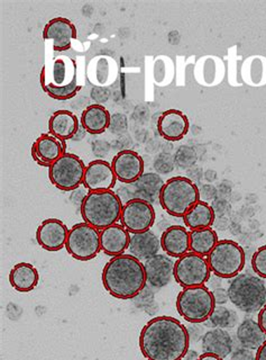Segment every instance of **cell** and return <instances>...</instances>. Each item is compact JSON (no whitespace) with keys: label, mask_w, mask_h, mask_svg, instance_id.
<instances>
[{"label":"cell","mask_w":266,"mask_h":360,"mask_svg":"<svg viewBox=\"0 0 266 360\" xmlns=\"http://www.w3.org/2000/svg\"><path fill=\"white\" fill-rule=\"evenodd\" d=\"M189 347L188 328L172 316L153 318L140 331V352L147 360H182Z\"/></svg>","instance_id":"cell-1"},{"label":"cell","mask_w":266,"mask_h":360,"mask_svg":"<svg viewBox=\"0 0 266 360\" xmlns=\"http://www.w3.org/2000/svg\"><path fill=\"white\" fill-rule=\"evenodd\" d=\"M101 279L105 290L118 300L138 297L147 285L143 262L126 253L105 264Z\"/></svg>","instance_id":"cell-2"},{"label":"cell","mask_w":266,"mask_h":360,"mask_svg":"<svg viewBox=\"0 0 266 360\" xmlns=\"http://www.w3.org/2000/svg\"><path fill=\"white\" fill-rule=\"evenodd\" d=\"M46 54V61L39 73V84L43 91L55 101L72 99L81 90L84 79L78 62L72 58Z\"/></svg>","instance_id":"cell-3"},{"label":"cell","mask_w":266,"mask_h":360,"mask_svg":"<svg viewBox=\"0 0 266 360\" xmlns=\"http://www.w3.org/2000/svg\"><path fill=\"white\" fill-rule=\"evenodd\" d=\"M124 204L116 191H89L80 206L84 222L101 231L121 221Z\"/></svg>","instance_id":"cell-4"},{"label":"cell","mask_w":266,"mask_h":360,"mask_svg":"<svg viewBox=\"0 0 266 360\" xmlns=\"http://www.w3.org/2000/svg\"><path fill=\"white\" fill-rule=\"evenodd\" d=\"M200 200V191L188 177H172L166 181L160 195L163 210L174 217H182Z\"/></svg>","instance_id":"cell-5"},{"label":"cell","mask_w":266,"mask_h":360,"mask_svg":"<svg viewBox=\"0 0 266 360\" xmlns=\"http://www.w3.org/2000/svg\"><path fill=\"white\" fill-rule=\"evenodd\" d=\"M227 290L230 303L241 312H260L266 304V285L258 276L241 273L230 281Z\"/></svg>","instance_id":"cell-6"},{"label":"cell","mask_w":266,"mask_h":360,"mask_svg":"<svg viewBox=\"0 0 266 360\" xmlns=\"http://www.w3.org/2000/svg\"><path fill=\"white\" fill-rule=\"evenodd\" d=\"M213 275L219 278L233 279L244 269L246 255L239 243L233 240H219L207 257Z\"/></svg>","instance_id":"cell-7"},{"label":"cell","mask_w":266,"mask_h":360,"mask_svg":"<svg viewBox=\"0 0 266 360\" xmlns=\"http://www.w3.org/2000/svg\"><path fill=\"white\" fill-rule=\"evenodd\" d=\"M215 307L213 292L206 286L183 288L178 295V312L191 324L205 323Z\"/></svg>","instance_id":"cell-8"},{"label":"cell","mask_w":266,"mask_h":360,"mask_svg":"<svg viewBox=\"0 0 266 360\" xmlns=\"http://www.w3.org/2000/svg\"><path fill=\"white\" fill-rule=\"evenodd\" d=\"M87 166L78 157L65 152L48 168V178L52 185L63 191H73L84 185V172Z\"/></svg>","instance_id":"cell-9"},{"label":"cell","mask_w":266,"mask_h":360,"mask_svg":"<svg viewBox=\"0 0 266 360\" xmlns=\"http://www.w3.org/2000/svg\"><path fill=\"white\" fill-rule=\"evenodd\" d=\"M65 249L79 262L93 260L101 250L100 231L86 222L73 225L69 231Z\"/></svg>","instance_id":"cell-10"},{"label":"cell","mask_w":266,"mask_h":360,"mask_svg":"<svg viewBox=\"0 0 266 360\" xmlns=\"http://www.w3.org/2000/svg\"><path fill=\"white\" fill-rule=\"evenodd\" d=\"M211 276L207 258L191 251L177 259L174 264V279L182 288L205 286Z\"/></svg>","instance_id":"cell-11"},{"label":"cell","mask_w":266,"mask_h":360,"mask_svg":"<svg viewBox=\"0 0 266 360\" xmlns=\"http://www.w3.org/2000/svg\"><path fill=\"white\" fill-rule=\"evenodd\" d=\"M155 210L153 204L146 200L134 198L124 204L121 224L131 234L142 233L151 230L155 222Z\"/></svg>","instance_id":"cell-12"},{"label":"cell","mask_w":266,"mask_h":360,"mask_svg":"<svg viewBox=\"0 0 266 360\" xmlns=\"http://www.w3.org/2000/svg\"><path fill=\"white\" fill-rule=\"evenodd\" d=\"M45 42L51 43L53 52H65L70 50L73 39L78 37L74 24L65 17H55L44 26L42 33Z\"/></svg>","instance_id":"cell-13"},{"label":"cell","mask_w":266,"mask_h":360,"mask_svg":"<svg viewBox=\"0 0 266 360\" xmlns=\"http://www.w3.org/2000/svg\"><path fill=\"white\" fill-rule=\"evenodd\" d=\"M112 167L118 181L125 185H133L145 172L143 158L133 150H121L114 157Z\"/></svg>","instance_id":"cell-14"},{"label":"cell","mask_w":266,"mask_h":360,"mask_svg":"<svg viewBox=\"0 0 266 360\" xmlns=\"http://www.w3.org/2000/svg\"><path fill=\"white\" fill-rule=\"evenodd\" d=\"M116 177L112 163L102 159L88 163L84 172V187L88 191H112L116 186Z\"/></svg>","instance_id":"cell-15"},{"label":"cell","mask_w":266,"mask_h":360,"mask_svg":"<svg viewBox=\"0 0 266 360\" xmlns=\"http://www.w3.org/2000/svg\"><path fill=\"white\" fill-rule=\"evenodd\" d=\"M69 229L59 219H44L36 230V241L46 251L55 252L67 245Z\"/></svg>","instance_id":"cell-16"},{"label":"cell","mask_w":266,"mask_h":360,"mask_svg":"<svg viewBox=\"0 0 266 360\" xmlns=\"http://www.w3.org/2000/svg\"><path fill=\"white\" fill-rule=\"evenodd\" d=\"M67 152V143L56 139L50 133H43L32 144L31 153L33 160L39 166L50 168L60 157Z\"/></svg>","instance_id":"cell-17"},{"label":"cell","mask_w":266,"mask_h":360,"mask_svg":"<svg viewBox=\"0 0 266 360\" xmlns=\"http://www.w3.org/2000/svg\"><path fill=\"white\" fill-rule=\"evenodd\" d=\"M146 281L154 288H162L174 278V262L168 255L157 253L143 262Z\"/></svg>","instance_id":"cell-18"},{"label":"cell","mask_w":266,"mask_h":360,"mask_svg":"<svg viewBox=\"0 0 266 360\" xmlns=\"http://www.w3.org/2000/svg\"><path fill=\"white\" fill-rule=\"evenodd\" d=\"M190 129L188 116L181 110H168L163 112L157 121V131L163 139L171 142L182 140Z\"/></svg>","instance_id":"cell-19"},{"label":"cell","mask_w":266,"mask_h":360,"mask_svg":"<svg viewBox=\"0 0 266 360\" xmlns=\"http://www.w3.org/2000/svg\"><path fill=\"white\" fill-rule=\"evenodd\" d=\"M118 65L115 60L105 54H99L90 60L87 67V79L97 87H108L116 82Z\"/></svg>","instance_id":"cell-20"},{"label":"cell","mask_w":266,"mask_h":360,"mask_svg":"<svg viewBox=\"0 0 266 360\" xmlns=\"http://www.w3.org/2000/svg\"><path fill=\"white\" fill-rule=\"evenodd\" d=\"M160 239L162 250L171 258L179 259L190 252V232L182 225L168 226Z\"/></svg>","instance_id":"cell-21"},{"label":"cell","mask_w":266,"mask_h":360,"mask_svg":"<svg viewBox=\"0 0 266 360\" xmlns=\"http://www.w3.org/2000/svg\"><path fill=\"white\" fill-rule=\"evenodd\" d=\"M131 236L121 224H114L100 231L101 250L107 256L117 257L128 250Z\"/></svg>","instance_id":"cell-22"},{"label":"cell","mask_w":266,"mask_h":360,"mask_svg":"<svg viewBox=\"0 0 266 360\" xmlns=\"http://www.w3.org/2000/svg\"><path fill=\"white\" fill-rule=\"evenodd\" d=\"M80 127L76 114L70 110H56L48 120V132L56 139L67 142L74 138Z\"/></svg>","instance_id":"cell-23"},{"label":"cell","mask_w":266,"mask_h":360,"mask_svg":"<svg viewBox=\"0 0 266 360\" xmlns=\"http://www.w3.org/2000/svg\"><path fill=\"white\" fill-rule=\"evenodd\" d=\"M162 249L161 239L153 232L146 231L142 233L132 234L129 242V255H132L140 262H146L147 259L154 257Z\"/></svg>","instance_id":"cell-24"},{"label":"cell","mask_w":266,"mask_h":360,"mask_svg":"<svg viewBox=\"0 0 266 360\" xmlns=\"http://www.w3.org/2000/svg\"><path fill=\"white\" fill-rule=\"evenodd\" d=\"M202 352L216 354L218 357L227 358L233 352V338L224 329H211L201 338Z\"/></svg>","instance_id":"cell-25"},{"label":"cell","mask_w":266,"mask_h":360,"mask_svg":"<svg viewBox=\"0 0 266 360\" xmlns=\"http://www.w3.org/2000/svg\"><path fill=\"white\" fill-rule=\"evenodd\" d=\"M80 122L84 131L90 134H102L110 127L112 116L106 107L100 104H93L82 112Z\"/></svg>","instance_id":"cell-26"},{"label":"cell","mask_w":266,"mask_h":360,"mask_svg":"<svg viewBox=\"0 0 266 360\" xmlns=\"http://www.w3.org/2000/svg\"><path fill=\"white\" fill-rule=\"evenodd\" d=\"M225 65L222 60L216 56H205L197 63V82L204 86H216L224 79Z\"/></svg>","instance_id":"cell-27"},{"label":"cell","mask_w":266,"mask_h":360,"mask_svg":"<svg viewBox=\"0 0 266 360\" xmlns=\"http://www.w3.org/2000/svg\"><path fill=\"white\" fill-rule=\"evenodd\" d=\"M8 278L11 287L17 292H32L39 284V275L33 264L20 262L11 268Z\"/></svg>","instance_id":"cell-28"},{"label":"cell","mask_w":266,"mask_h":360,"mask_svg":"<svg viewBox=\"0 0 266 360\" xmlns=\"http://www.w3.org/2000/svg\"><path fill=\"white\" fill-rule=\"evenodd\" d=\"M166 181L160 177L157 172H146L138 181L133 184L132 189L134 191L135 198L153 202L160 200L161 191Z\"/></svg>","instance_id":"cell-29"},{"label":"cell","mask_w":266,"mask_h":360,"mask_svg":"<svg viewBox=\"0 0 266 360\" xmlns=\"http://www.w3.org/2000/svg\"><path fill=\"white\" fill-rule=\"evenodd\" d=\"M236 337L243 348L250 349L252 352H258L266 341L265 333L258 321L253 319L241 321L236 331Z\"/></svg>","instance_id":"cell-30"},{"label":"cell","mask_w":266,"mask_h":360,"mask_svg":"<svg viewBox=\"0 0 266 360\" xmlns=\"http://www.w3.org/2000/svg\"><path fill=\"white\" fill-rule=\"evenodd\" d=\"M216 221V214L213 206L207 202L199 200L188 213L183 217L185 226L191 231L211 228Z\"/></svg>","instance_id":"cell-31"},{"label":"cell","mask_w":266,"mask_h":360,"mask_svg":"<svg viewBox=\"0 0 266 360\" xmlns=\"http://www.w3.org/2000/svg\"><path fill=\"white\" fill-rule=\"evenodd\" d=\"M218 234L213 228L190 231V251L207 258L218 243Z\"/></svg>","instance_id":"cell-32"},{"label":"cell","mask_w":266,"mask_h":360,"mask_svg":"<svg viewBox=\"0 0 266 360\" xmlns=\"http://www.w3.org/2000/svg\"><path fill=\"white\" fill-rule=\"evenodd\" d=\"M241 76L247 84L260 87L266 84V60L262 56H251L245 60Z\"/></svg>","instance_id":"cell-33"},{"label":"cell","mask_w":266,"mask_h":360,"mask_svg":"<svg viewBox=\"0 0 266 360\" xmlns=\"http://www.w3.org/2000/svg\"><path fill=\"white\" fill-rule=\"evenodd\" d=\"M239 322V316L234 309H227L224 305H216L213 314L205 323L213 326V329H232Z\"/></svg>","instance_id":"cell-34"},{"label":"cell","mask_w":266,"mask_h":360,"mask_svg":"<svg viewBox=\"0 0 266 360\" xmlns=\"http://www.w3.org/2000/svg\"><path fill=\"white\" fill-rule=\"evenodd\" d=\"M174 162H175V166L183 169V170L194 167L197 162L196 151L190 146H180L174 155Z\"/></svg>","instance_id":"cell-35"},{"label":"cell","mask_w":266,"mask_h":360,"mask_svg":"<svg viewBox=\"0 0 266 360\" xmlns=\"http://www.w3.org/2000/svg\"><path fill=\"white\" fill-rule=\"evenodd\" d=\"M252 268L260 278L266 279V245L258 248L252 257Z\"/></svg>","instance_id":"cell-36"},{"label":"cell","mask_w":266,"mask_h":360,"mask_svg":"<svg viewBox=\"0 0 266 360\" xmlns=\"http://www.w3.org/2000/svg\"><path fill=\"white\" fill-rule=\"evenodd\" d=\"M175 162H174V158L168 153H162V155L157 157L154 161V169L157 174H168L173 172Z\"/></svg>","instance_id":"cell-37"},{"label":"cell","mask_w":266,"mask_h":360,"mask_svg":"<svg viewBox=\"0 0 266 360\" xmlns=\"http://www.w3.org/2000/svg\"><path fill=\"white\" fill-rule=\"evenodd\" d=\"M230 360H256V354L250 349H236L235 352L230 354Z\"/></svg>","instance_id":"cell-38"},{"label":"cell","mask_w":266,"mask_h":360,"mask_svg":"<svg viewBox=\"0 0 266 360\" xmlns=\"http://www.w3.org/2000/svg\"><path fill=\"white\" fill-rule=\"evenodd\" d=\"M213 300L216 305H225L230 301V296H228V290H225L222 287H219L216 290H213Z\"/></svg>","instance_id":"cell-39"},{"label":"cell","mask_w":266,"mask_h":360,"mask_svg":"<svg viewBox=\"0 0 266 360\" xmlns=\"http://www.w3.org/2000/svg\"><path fill=\"white\" fill-rule=\"evenodd\" d=\"M200 200L207 202L208 200H213L216 197V189L213 186L207 185L204 186V188L200 191Z\"/></svg>","instance_id":"cell-40"},{"label":"cell","mask_w":266,"mask_h":360,"mask_svg":"<svg viewBox=\"0 0 266 360\" xmlns=\"http://www.w3.org/2000/svg\"><path fill=\"white\" fill-rule=\"evenodd\" d=\"M88 193L89 191L87 189H76V191H73V194L71 195V200H72L74 204H79V205L81 206L82 202H84V198L87 196Z\"/></svg>","instance_id":"cell-41"},{"label":"cell","mask_w":266,"mask_h":360,"mask_svg":"<svg viewBox=\"0 0 266 360\" xmlns=\"http://www.w3.org/2000/svg\"><path fill=\"white\" fill-rule=\"evenodd\" d=\"M211 206H213L216 217L217 215H222V214L226 213L228 210L227 202H224V200H217V202H213Z\"/></svg>","instance_id":"cell-42"},{"label":"cell","mask_w":266,"mask_h":360,"mask_svg":"<svg viewBox=\"0 0 266 360\" xmlns=\"http://www.w3.org/2000/svg\"><path fill=\"white\" fill-rule=\"evenodd\" d=\"M258 322L263 330L264 333L266 335V304L262 307L261 311L258 312Z\"/></svg>","instance_id":"cell-43"},{"label":"cell","mask_w":266,"mask_h":360,"mask_svg":"<svg viewBox=\"0 0 266 360\" xmlns=\"http://www.w3.org/2000/svg\"><path fill=\"white\" fill-rule=\"evenodd\" d=\"M256 360H266V341L256 352Z\"/></svg>","instance_id":"cell-44"},{"label":"cell","mask_w":266,"mask_h":360,"mask_svg":"<svg viewBox=\"0 0 266 360\" xmlns=\"http://www.w3.org/2000/svg\"><path fill=\"white\" fill-rule=\"evenodd\" d=\"M197 360H224L222 358L218 357L216 354H207V352H204V354H200L199 357Z\"/></svg>","instance_id":"cell-45"},{"label":"cell","mask_w":266,"mask_h":360,"mask_svg":"<svg viewBox=\"0 0 266 360\" xmlns=\"http://www.w3.org/2000/svg\"><path fill=\"white\" fill-rule=\"evenodd\" d=\"M222 278H219V277H217V276L213 275V278H209V281H208V283H211V287H213V290H216V288H219V287L222 286Z\"/></svg>","instance_id":"cell-46"}]
</instances>
